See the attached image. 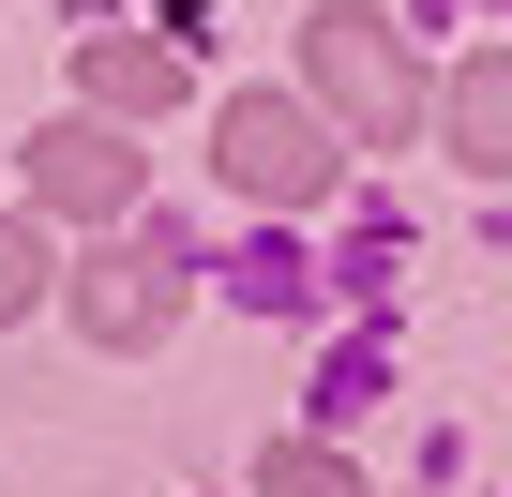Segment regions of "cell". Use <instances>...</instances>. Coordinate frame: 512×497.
I'll list each match as a JSON object with an SVG mask.
<instances>
[{
  "instance_id": "9c48e42d",
  "label": "cell",
  "mask_w": 512,
  "mask_h": 497,
  "mask_svg": "<svg viewBox=\"0 0 512 497\" xmlns=\"http://www.w3.org/2000/svg\"><path fill=\"white\" fill-rule=\"evenodd\" d=\"M196 16H211V0H166V46H181V31H196Z\"/></svg>"
},
{
  "instance_id": "8992f818",
  "label": "cell",
  "mask_w": 512,
  "mask_h": 497,
  "mask_svg": "<svg viewBox=\"0 0 512 497\" xmlns=\"http://www.w3.org/2000/svg\"><path fill=\"white\" fill-rule=\"evenodd\" d=\"M437 136H452V166H482V181H512V46H482L452 91H437Z\"/></svg>"
},
{
  "instance_id": "7a4b0ae2",
  "label": "cell",
  "mask_w": 512,
  "mask_h": 497,
  "mask_svg": "<svg viewBox=\"0 0 512 497\" xmlns=\"http://www.w3.org/2000/svg\"><path fill=\"white\" fill-rule=\"evenodd\" d=\"M211 166H226V196H256V211H317V196L347 181V151H332V121H317L302 91H226V106H211Z\"/></svg>"
},
{
  "instance_id": "ba28073f",
  "label": "cell",
  "mask_w": 512,
  "mask_h": 497,
  "mask_svg": "<svg viewBox=\"0 0 512 497\" xmlns=\"http://www.w3.org/2000/svg\"><path fill=\"white\" fill-rule=\"evenodd\" d=\"M46 302V226H16V211H0V332H16Z\"/></svg>"
},
{
  "instance_id": "52a82bcc",
  "label": "cell",
  "mask_w": 512,
  "mask_h": 497,
  "mask_svg": "<svg viewBox=\"0 0 512 497\" xmlns=\"http://www.w3.org/2000/svg\"><path fill=\"white\" fill-rule=\"evenodd\" d=\"M256 497H362V467H347L332 437H287L272 467H256Z\"/></svg>"
},
{
  "instance_id": "6da1fadb",
  "label": "cell",
  "mask_w": 512,
  "mask_h": 497,
  "mask_svg": "<svg viewBox=\"0 0 512 497\" xmlns=\"http://www.w3.org/2000/svg\"><path fill=\"white\" fill-rule=\"evenodd\" d=\"M302 106L332 121V136H362V151H407V121H437V91H422V61L392 46V16L377 0H317L302 16Z\"/></svg>"
},
{
  "instance_id": "277c9868",
  "label": "cell",
  "mask_w": 512,
  "mask_h": 497,
  "mask_svg": "<svg viewBox=\"0 0 512 497\" xmlns=\"http://www.w3.org/2000/svg\"><path fill=\"white\" fill-rule=\"evenodd\" d=\"M31 196H46L61 226H136V136L91 121V106L46 121V136H31Z\"/></svg>"
},
{
  "instance_id": "3957f363",
  "label": "cell",
  "mask_w": 512,
  "mask_h": 497,
  "mask_svg": "<svg viewBox=\"0 0 512 497\" xmlns=\"http://www.w3.org/2000/svg\"><path fill=\"white\" fill-rule=\"evenodd\" d=\"M61 302H76V332H91V347H151V332L196 302V257H181V226H121L106 257H76V287H61Z\"/></svg>"
},
{
  "instance_id": "5b68a950",
  "label": "cell",
  "mask_w": 512,
  "mask_h": 497,
  "mask_svg": "<svg viewBox=\"0 0 512 497\" xmlns=\"http://www.w3.org/2000/svg\"><path fill=\"white\" fill-rule=\"evenodd\" d=\"M76 91H91V121H166L181 106V46L166 31H91L76 46Z\"/></svg>"
}]
</instances>
